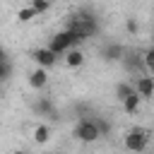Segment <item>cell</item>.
Segmentation results:
<instances>
[{
    "mask_svg": "<svg viewBox=\"0 0 154 154\" xmlns=\"http://www.w3.org/2000/svg\"><path fill=\"white\" fill-rule=\"evenodd\" d=\"M72 132H75V137H77L79 142H84V144H89V142H96V140L101 137V132H99V125H96V118H79Z\"/></svg>",
    "mask_w": 154,
    "mask_h": 154,
    "instance_id": "cell-3",
    "label": "cell"
},
{
    "mask_svg": "<svg viewBox=\"0 0 154 154\" xmlns=\"http://www.w3.org/2000/svg\"><path fill=\"white\" fill-rule=\"evenodd\" d=\"M34 108H36V113H38V116L55 118V106H53V101H51V99H46V96H41V99L34 103Z\"/></svg>",
    "mask_w": 154,
    "mask_h": 154,
    "instance_id": "cell-8",
    "label": "cell"
},
{
    "mask_svg": "<svg viewBox=\"0 0 154 154\" xmlns=\"http://www.w3.org/2000/svg\"><path fill=\"white\" fill-rule=\"evenodd\" d=\"M38 14H36V10L31 7V5H26V7H22L19 12H17V19L19 22H31V19H36Z\"/></svg>",
    "mask_w": 154,
    "mask_h": 154,
    "instance_id": "cell-14",
    "label": "cell"
},
{
    "mask_svg": "<svg viewBox=\"0 0 154 154\" xmlns=\"http://www.w3.org/2000/svg\"><path fill=\"white\" fill-rule=\"evenodd\" d=\"M82 63H84V53H82L79 48H72V51L65 53V65H67V67H79Z\"/></svg>",
    "mask_w": 154,
    "mask_h": 154,
    "instance_id": "cell-10",
    "label": "cell"
},
{
    "mask_svg": "<svg viewBox=\"0 0 154 154\" xmlns=\"http://www.w3.org/2000/svg\"><path fill=\"white\" fill-rule=\"evenodd\" d=\"M12 154H26V152H19V149H17V152H12Z\"/></svg>",
    "mask_w": 154,
    "mask_h": 154,
    "instance_id": "cell-17",
    "label": "cell"
},
{
    "mask_svg": "<svg viewBox=\"0 0 154 154\" xmlns=\"http://www.w3.org/2000/svg\"><path fill=\"white\" fill-rule=\"evenodd\" d=\"M82 41L77 38V34H72L70 29H63V31H58L53 38H51V43H48V48L53 51V53H58V55H63V53H67V51H72V48H77Z\"/></svg>",
    "mask_w": 154,
    "mask_h": 154,
    "instance_id": "cell-2",
    "label": "cell"
},
{
    "mask_svg": "<svg viewBox=\"0 0 154 154\" xmlns=\"http://www.w3.org/2000/svg\"><path fill=\"white\" fill-rule=\"evenodd\" d=\"M29 5H31V7L36 10V14H43V12H46V10H48V7L53 5V2H51V0H31Z\"/></svg>",
    "mask_w": 154,
    "mask_h": 154,
    "instance_id": "cell-15",
    "label": "cell"
},
{
    "mask_svg": "<svg viewBox=\"0 0 154 154\" xmlns=\"http://www.w3.org/2000/svg\"><path fill=\"white\" fill-rule=\"evenodd\" d=\"M142 63H144L147 75H154V46H152V48H147V51L142 53Z\"/></svg>",
    "mask_w": 154,
    "mask_h": 154,
    "instance_id": "cell-13",
    "label": "cell"
},
{
    "mask_svg": "<svg viewBox=\"0 0 154 154\" xmlns=\"http://www.w3.org/2000/svg\"><path fill=\"white\" fill-rule=\"evenodd\" d=\"M128 31H130V34L137 31V22H135V19H128Z\"/></svg>",
    "mask_w": 154,
    "mask_h": 154,
    "instance_id": "cell-16",
    "label": "cell"
},
{
    "mask_svg": "<svg viewBox=\"0 0 154 154\" xmlns=\"http://www.w3.org/2000/svg\"><path fill=\"white\" fill-rule=\"evenodd\" d=\"M132 84H135V91L140 99H154V75H147V72L137 75L132 79Z\"/></svg>",
    "mask_w": 154,
    "mask_h": 154,
    "instance_id": "cell-4",
    "label": "cell"
},
{
    "mask_svg": "<svg viewBox=\"0 0 154 154\" xmlns=\"http://www.w3.org/2000/svg\"><path fill=\"white\" fill-rule=\"evenodd\" d=\"M147 144H149V130H147V128H132V130H128V132H125L123 147H125L128 152L140 154V152H144V149H147Z\"/></svg>",
    "mask_w": 154,
    "mask_h": 154,
    "instance_id": "cell-1",
    "label": "cell"
},
{
    "mask_svg": "<svg viewBox=\"0 0 154 154\" xmlns=\"http://www.w3.org/2000/svg\"><path fill=\"white\" fill-rule=\"evenodd\" d=\"M123 55H125V51H123L120 43H106L101 48V58L103 60H123Z\"/></svg>",
    "mask_w": 154,
    "mask_h": 154,
    "instance_id": "cell-7",
    "label": "cell"
},
{
    "mask_svg": "<svg viewBox=\"0 0 154 154\" xmlns=\"http://www.w3.org/2000/svg\"><path fill=\"white\" fill-rule=\"evenodd\" d=\"M34 140H36L38 144L48 142V140H51V128H48V125H43V123H41V125H36V128H34Z\"/></svg>",
    "mask_w": 154,
    "mask_h": 154,
    "instance_id": "cell-12",
    "label": "cell"
},
{
    "mask_svg": "<svg viewBox=\"0 0 154 154\" xmlns=\"http://www.w3.org/2000/svg\"><path fill=\"white\" fill-rule=\"evenodd\" d=\"M58 58H60V55H58V53H53L48 46H46V48H36V51H34V60H36V65H38V67H43V70L53 67V65L58 63Z\"/></svg>",
    "mask_w": 154,
    "mask_h": 154,
    "instance_id": "cell-5",
    "label": "cell"
},
{
    "mask_svg": "<svg viewBox=\"0 0 154 154\" xmlns=\"http://www.w3.org/2000/svg\"><path fill=\"white\" fill-rule=\"evenodd\" d=\"M29 84H31V89H36V91L46 89V87H48V72H46L43 67L31 70V72H29Z\"/></svg>",
    "mask_w": 154,
    "mask_h": 154,
    "instance_id": "cell-6",
    "label": "cell"
},
{
    "mask_svg": "<svg viewBox=\"0 0 154 154\" xmlns=\"http://www.w3.org/2000/svg\"><path fill=\"white\" fill-rule=\"evenodd\" d=\"M140 101H142V99L137 96V91H135V94H130V96L123 101V111H125L128 116H135V113L140 111Z\"/></svg>",
    "mask_w": 154,
    "mask_h": 154,
    "instance_id": "cell-11",
    "label": "cell"
},
{
    "mask_svg": "<svg viewBox=\"0 0 154 154\" xmlns=\"http://www.w3.org/2000/svg\"><path fill=\"white\" fill-rule=\"evenodd\" d=\"M130 94H135V84H132V82L123 79V82H118V84H116V99H118L120 103H123Z\"/></svg>",
    "mask_w": 154,
    "mask_h": 154,
    "instance_id": "cell-9",
    "label": "cell"
}]
</instances>
